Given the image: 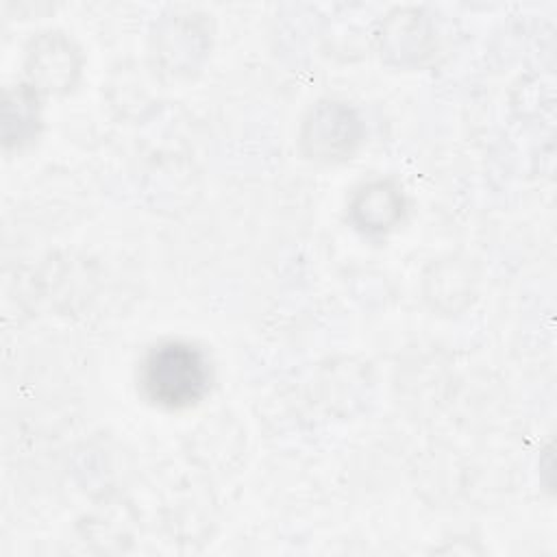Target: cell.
Returning <instances> with one entry per match:
<instances>
[{"label": "cell", "mask_w": 557, "mask_h": 557, "mask_svg": "<svg viewBox=\"0 0 557 557\" xmlns=\"http://www.w3.org/2000/svg\"><path fill=\"white\" fill-rule=\"evenodd\" d=\"M392 187L387 183H376V185H368L363 187L366 194L359 196L357 205L352 207L355 213H359V224L368 231H383L387 226H392L400 211L398 209H381V200L385 198V194Z\"/></svg>", "instance_id": "2"}, {"label": "cell", "mask_w": 557, "mask_h": 557, "mask_svg": "<svg viewBox=\"0 0 557 557\" xmlns=\"http://www.w3.org/2000/svg\"><path fill=\"white\" fill-rule=\"evenodd\" d=\"M211 385L207 355L187 342H163L141 361L139 387L148 403L163 409L196 405Z\"/></svg>", "instance_id": "1"}]
</instances>
